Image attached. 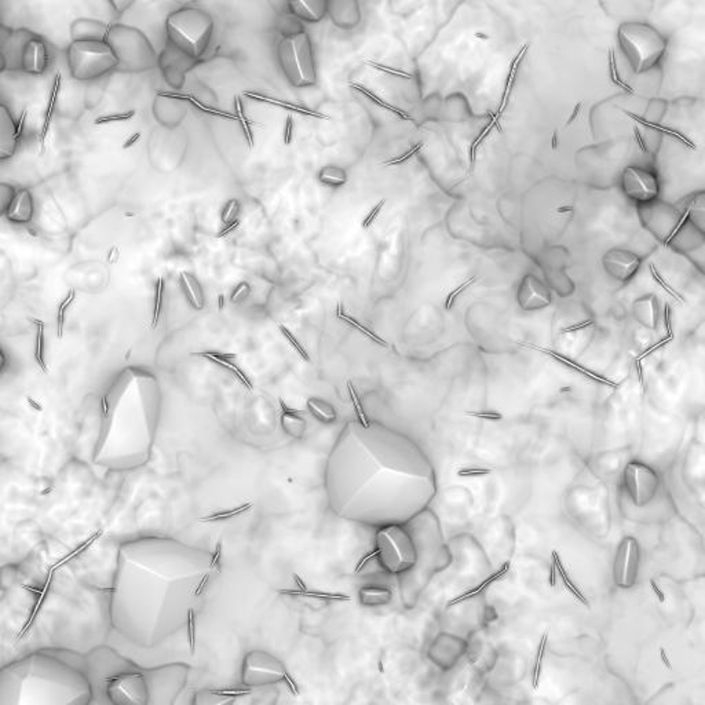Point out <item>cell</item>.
<instances>
[{
  "label": "cell",
  "instance_id": "obj_1",
  "mask_svg": "<svg viewBox=\"0 0 705 705\" xmlns=\"http://www.w3.org/2000/svg\"><path fill=\"white\" fill-rule=\"evenodd\" d=\"M636 208L642 226L660 243L686 255L704 243V237L687 222L681 205L658 198Z\"/></svg>",
  "mask_w": 705,
  "mask_h": 705
},
{
  "label": "cell",
  "instance_id": "obj_2",
  "mask_svg": "<svg viewBox=\"0 0 705 705\" xmlns=\"http://www.w3.org/2000/svg\"><path fill=\"white\" fill-rule=\"evenodd\" d=\"M1 71L42 74L49 65L45 39L30 29H11L1 25Z\"/></svg>",
  "mask_w": 705,
  "mask_h": 705
},
{
  "label": "cell",
  "instance_id": "obj_3",
  "mask_svg": "<svg viewBox=\"0 0 705 705\" xmlns=\"http://www.w3.org/2000/svg\"><path fill=\"white\" fill-rule=\"evenodd\" d=\"M213 32V16L198 7H182L172 11L166 20L169 43L197 60L210 47Z\"/></svg>",
  "mask_w": 705,
  "mask_h": 705
},
{
  "label": "cell",
  "instance_id": "obj_4",
  "mask_svg": "<svg viewBox=\"0 0 705 705\" xmlns=\"http://www.w3.org/2000/svg\"><path fill=\"white\" fill-rule=\"evenodd\" d=\"M106 42L118 57V72L145 73L159 67V55L153 45L135 26L111 25Z\"/></svg>",
  "mask_w": 705,
  "mask_h": 705
},
{
  "label": "cell",
  "instance_id": "obj_5",
  "mask_svg": "<svg viewBox=\"0 0 705 705\" xmlns=\"http://www.w3.org/2000/svg\"><path fill=\"white\" fill-rule=\"evenodd\" d=\"M277 60L284 77L293 87L302 89L316 84V57L306 32L284 33L277 45Z\"/></svg>",
  "mask_w": 705,
  "mask_h": 705
},
{
  "label": "cell",
  "instance_id": "obj_6",
  "mask_svg": "<svg viewBox=\"0 0 705 705\" xmlns=\"http://www.w3.org/2000/svg\"><path fill=\"white\" fill-rule=\"evenodd\" d=\"M67 61L73 79L97 80L118 69L119 61L106 40L72 42L67 50Z\"/></svg>",
  "mask_w": 705,
  "mask_h": 705
},
{
  "label": "cell",
  "instance_id": "obj_7",
  "mask_svg": "<svg viewBox=\"0 0 705 705\" xmlns=\"http://www.w3.org/2000/svg\"><path fill=\"white\" fill-rule=\"evenodd\" d=\"M378 558L389 573H402L414 563V547L411 537L398 526L378 532Z\"/></svg>",
  "mask_w": 705,
  "mask_h": 705
},
{
  "label": "cell",
  "instance_id": "obj_8",
  "mask_svg": "<svg viewBox=\"0 0 705 705\" xmlns=\"http://www.w3.org/2000/svg\"><path fill=\"white\" fill-rule=\"evenodd\" d=\"M620 191L623 196L642 207L660 198L662 182L656 170L642 166H627L620 175Z\"/></svg>",
  "mask_w": 705,
  "mask_h": 705
},
{
  "label": "cell",
  "instance_id": "obj_9",
  "mask_svg": "<svg viewBox=\"0 0 705 705\" xmlns=\"http://www.w3.org/2000/svg\"><path fill=\"white\" fill-rule=\"evenodd\" d=\"M642 262L641 255L624 247H613L602 256V266L609 277L623 284L633 281L642 268Z\"/></svg>",
  "mask_w": 705,
  "mask_h": 705
},
{
  "label": "cell",
  "instance_id": "obj_10",
  "mask_svg": "<svg viewBox=\"0 0 705 705\" xmlns=\"http://www.w3.org/2000/svg\"><path fill=\"white\" fill-rule=\"evenodd\" d=\"M198 60L169 43L159 55V68L166 83L172 89H182L186 83V74L197 65Z\"/></svg>",
  "mask_w": 705,
  "mask_h": 705
},
{
  "label": "cell",
  "instance_id": "obj_11",
  "mask_svg": "<svg viewBox=\"0 0 705 705\" xmlns=\"http://www.w3.org/2000/svg\"><path fill=\"white\" fill-rule=\"evenodd\" d=\"M641 560V550L638 541L633 536H627L621 540L613 566L614 583L620 588H631L636 583L638 570Z\"/></svg>",
  "mask_w": 705,
  "mask_h": 705
},
{
  "label": "cell",
  "instance_id": "obj_12",
  "mask_svg": "<svg viewBox=\"0 0 705 705\" xmlns=\"http://www.w3.org/2000/svg\"><path fill=\"white\" fill-rule=\"evenodd\" d=\"M627 489L638 506L650 502L658 487L656 473L642 463H631L626 470Z\"/></svg>",
  "mask_w": 705,
  "mask_h": 705
},
{
  "label": "cell",
  "instance_id": "obj_13",
  "mask_svg": "<svg viewBox=\"0 0 705 705\" xmlns=\"http://www.w3.org/2000/svg\"><path fill=\"white\" fill-rule=\"evenodd\" d=\"M631 316L645 329L656 331L661 321L660 300L655 293H643L636 298L631 306Z\"/></svg>",
  "mask_w": 705,
  "mask_h": 705
},
{
  "label": "cell",
  "instance_id": "obj_14",
  "mask_svg": "<svg viewBox=\"0 0 705 705\" xmlns=\"http://www.w3.org/2000/svg\"><path fill=\"white\" fill-rule=\"evenodd\" d=\"M21 138V123L14 120L6 105H0V159L11 157Z\"/></svg>",
  "mask_w": 705,
  "mask_h": 705
},
{
  "label": "cell",
  "instance_id": "obj_15",
  "mask_svg": "<svg viewBox=\"0 0 705 705\" xmlns=\"http://www.w3.org/2000/svg\"><path fill=\"white\" fill-rule=\"evenodd\" d=\"M109 28H111V25L106 24L102 20L81 17V18L74 20L71 24L69 33H71L72 42L106 40Z\"/></svg>",
  "mask_w": 705,
  "mask_h": 705
},
{
  "label": "cell",
  "instance_id": "obj_16",
  "mask_svg": "<svg viewBox=\"0 0 705 705\" xmlns=\"http://www.w3.org/2000/svg\"><path fill=\"white\" fill-rule=\"evenodd\" d=\"M288 10L295 18L316 24L329 11V0H288Z\"/></svg>",
  "mask_w": 705,
  "mask_h": 705
},
{
  "label": "cell",
  "instance_id": "obj_17",
  "mask_svg": "<svg viewBox=\"0 0 705 705\" xmlns=\"http://www.w3.org/2000/svg\"><path fill=\"white\" fill-rule=\"evenodd\" d=\"M681 208L690 226L705 239V191L687 196Z\"/></svg>",
  "mask_w": 705,
  "mask_h": 705
},
{
  "label": "cell",
  "instance_id": "obj_18",
  "mask_svg": "<svg viewBox=\"0 0 705 705\" xmlns=\"http://www.w3.org/2000/svg\"><path fill=\"white\" fill-rule=\"evenodd\" d=\"M33 213H35L33 197L28 189H23L16 193L14 198L9 204L4 215L10 222L28 223L33 218Z\"/></svg>",
  "mask_w": 705,
  "mask_h": 705
},
{
  "label": "cell",
  "instance_id": "obj_19",
  "mask_svg": "<svg viewBox=\"0 0 705 705\" xmlns=\"http://www.w3.org/2000/svg\"><path fill=\"white\" fill-rule=\"evenodd\" d=\"M193 356L207 359V360H210V361H213L215 364L220 365V366L229 369L230 372H233L240 379V382L247 388V390L252 389V385H251L249 379L245 376L243 369H240V366L235 363V359L237 357V354L219 353V351H203V353H195Z\"/></svg>",
  "mask_w": 705,
  "mask_h": 705
},
{
  "label": "cell",
  "instance_id": "obj_20",
  "mask_svg": "<svg viewBox=\"0 0 705 705\" xmlns=\"http://www.w3.org/2000/svg\"><path fill=\"white\" fill-rule=\"evenodd\" d=\"M179 286L185 293L186 299L189 300V303L197 310H201L204 308V293H203V288H201V286L197 281L195 276L191 273L182 271L179 274Z\"/></svg>",
  "mask_w": 705,
  "mask_h": 705
},
{
  "label": "cell",
  "instance_id": "obj_21",
  "mask_svg": "<svg viewBox=\"0 0 705 705\" xmlns=\"http://www.w3.org/2000/svg\"><path fill=\"white\" fill-rule=\"evenodd\" d=\"M280 405L283 408L281 423H283V427H284L286 433H288L292 437H302L303 433H305V429H306L305 419L299 416V414H302V412L288 408L283 400H280Z\"/></svg>",
  "mask_w": 705,
  "mask_h": 705
},
{
  "label": "cell",
  "instance_id": "obj_22",
  "mask_svg": "<svg viewBox=\"0 0 705 705\" xmlns=\"http://www.w3.org/2000/svg\"><path fill=\"white\" fill-rule=\"evenodd\" d=\"M391 591L386 587L371 585L360 591V601L364 607H383L391 601Z\"/></svg>",
  "mask_w": 705,
  "mask_h": 705
},
{
  "label": "cell",
  "instance_id": "obj_23",
  "mask_svg": "<svg viewBox=\"0 0 705 705\" xmlns=\"http://www.w3.org/2000/svg\"><path fill=\"white\" fill-rule=\"evenodd\" d=\"M308 408L322 423H332L337 419V411L334 410V407L322 400L310 398L308 401Z\"/></svg>",
  "mask_w": 705,
  "mask_h": 705
},
{
  "label": "cell",
  "instance_id": "obj_24",
  "mask_svg": "<svg viewBox=\"0 0 705 705\" xmlns=\"http://www.w3.org/2000/svg\"><path fill=\"white\" fill-rule=\"evenodd\" d=\"M33 322L38 327L36 332V349H35V359L36 363L40 366V369L47 373V365L45 363V322L40 320H33Z\"/></svg>",
  "mask_w": 705,
  "mask_h": 705
},
{
  "label": "cell",
  "instance_id": "obj_25",
  "mask_svg": "<svg viewBox=\"0 0 705 705\" xmlns=\"http://www.w3.org/2000/svg\"><path fill=\"white\" fill-rule=\"evenodd\" d=\"M163 292H164V280L160 277L156 284V295H154V309H153V321H152V328L154 329L159 324L160 313L163 309Z\"/></svg>",
  "mask_w": 705,
  "mask_h": 705
},
{
  "label": "cell",
  "instance_id": "obj_26",
  "mask_svg": "<svg viewBox=\"0 0 705 705\" xmlns=\"http://www.w3.org/2000/svg\"><path fill=\"white\" fill-rule=\"evenodd\" d=\"M318 178H320L321 182L329 184V185H342L346 181L344 174L342 172V170L335 169V167H327V169H324V170L320 172Z\"/></svg>",
  "mask_w": 705,
  "mask_h": 705
},
{
  "label": "cell",
  "instance_id": "obj_27",
  "mask_svg": "<svg viewBox=\"0 0 705 705\" xmlns=\"http://www.w3.org/2000/svg\"><path fill=\"white\" fill-rule=\"evenodd\" d=\"M281 594H293V595H306V597H315L321 599H331V601H350L349 595L344 594H329V592H318V591H280Z\"/></svg>",
  "mask_w": 705,
  "mask_h": 705
},
{
  "label": "cell",
  "instance_id": "obj_28",
  "mask_svg": "<svg viewBox=\"0 0 705 705\" xmlns=\"http://www.w3.org/2000/svg\"><path fill=\"white\" fill-rule=\"evenodd\" d=\"M239 213H240V203H239V200H236V198L229 200L225 204L223 210H222V222L225 225L236 222L237 217H239Z\"/></svg>",
  "mask_w": 705,
  "mask_h": 705
},
{
  "label": "cell",
  "instance_id": "obj_29",
  "mask_svg": "<svg viewBox=\"0 0 705 705\" xmlns=\"http://www.w3.org/2000/svg\"><path fill=\"white\" fill-rule=\"evenodd\" d=\"M74 293L76 292L71 290L68 296L62 300V303L58 308V315H57V331H58V338L61 339L64 335V322H65V310L67 308L74 300Z\"/></svg>",
  "mask_w": 705,
  "mask_h": 705
},
{
  "label": "cell",
  "instance_id": "obj_30",
  "mask_svg": "<svg viewBox=\"0 0 705 705\" xmlns=\"http://www.w3.org/2000/svg\"><path fill=\"white\" fill-rule=\"evenodd\" d=\"M507 569H509V565H506V568H504V569H502V570H500V572H497V573H496V575H495V576H493V577H490V579H487V582H484V583L481 584V585H480V587H477V588H474V590H473V591H468V592H466V594H464V595H463V597H459V598H456V599H453V601H452V602H449V607H452V605H455V604H458V602H462V601H464V599H466V598H468V597H473V595H475V594H478V592H480V591H483V590H484V588H485V587H487V585H489V584H492V583H493V582H496V580H497V579H499V577H500V576H503V575H504V572H506V570H507Z\"/></svg>",
  "mask_w": 705,
  "mask_h": 705
},
{
  "label": "cell",
  "instance_id": "obj_31",
  "mask_svg": "<svg viewBox=\"0 0 705 705\" xmlns=\"http://www.w3.org/2000/svg\"><path fill=\"white\" fill-rule=\"evenodd\" d=\"M249 292H251V286H249L247 281H242V283H239V284L236 286V288H235L233 292H232V295H230V300H232V303H235V305H240L242 302H244V300L248 298Z\"/></svg>",
  "mask_w": 705,
  "mask_h": 705
},
{
  "label": "cell",
  "instance_id": "obj_32",
  "mask_svg": "<svg viewBox=\"0 0 705 705\" xmlns=\"http://www.w3.org/2000/svg\"><path fill=\"white\" fill-rule=\"evenodd\" d=\"M687 256L705 274V240L704 243L699 245L696 249H693L692 252H689Z\"/></svg>",
  "mask_w": 705,
  "mask_h": 705
},
{
  "label": "cell",
  "instance_id": "obj_33",
  "mask_svg": "<svg viewBox=\"0 0 705 705\" xmlns=\"http://www.w3.org/2000/svg\"><path fill=\"white\" fill-rule=\"evenodd\" d=\"M546 642H547V633L543 635L541 638V643L538 646V655H537V661H536L535 668H534V687L537 689L538 686V678H540V670H541V660H543V655H544V646H546Z\"/></svg>",
  "mask_w": 705,
  "mask_h": 705
},
{
  "label": "cell",
  "instance_id": "obj_34",
  "mask_svg": "<svg viewBox=\"0 0 705 705\" xmlns=\"http://www.w3.org/2000/svg\"><path fill=\"white\" fill-rule=\"evenodd\" d=\"M280 331H281V332H283V335H284V337L290 341V343H291L292 346H293V349H295V350H296V351L302 356V359H303L305 361H310L309 354H308V353H306V350L300 346V343L295 339V337L292 335L291 331H290V329H287L284 325H280Z\"/></svg>",
  "mask_w": 705,
  "mask_h": 705
},
{
  "label": "cell",
  "instance_id": "obj_35",
  "mask_svg": "<svg viewBox=\"0 0 705 705\" xmlns=\"http://www.w3.org/2000/svg\"><path fill=\"white\" fill-rule=\"evenodd\" d=\"M490 473H492L490 468H480V467H463L461 470H458L459 477H481V475H487Z\"/></svg>",
  "mask_w": 705,
  "mask_h": 705
},
{
  "label": "cell",
  "instance_id": "obj_36",
  "mask_svg": "<svg viewBox=\"0 0 705 705\" xmlns=\"http://www.w3.org/2000/svg\"><path fill=\"white\" fill-rule=\"evenodd\" d=\"M251 506H252V504H251V503H248V504H245V506H242V507H239V509H236V510L225 511V512H218V514H214V515H211V517H207V518H204L203 521H215V519H225V518H232V517H236V515L242 514V512H244V511L248 510V509H249Z\"/></svg>",
  "mask_w": 705,
  "mask_h": 705
},
{
  "label": "cell",
  "instance_id": "obj_37",
  "mask_svg": "<svg viewBox=\"0 0 705 705\" xmlns=\"http://www.w3.org/2000/svg\"><path fill=\"white\" fill-rule=\"evenodd\" d=\"M349 391H350L351 400H353V402H354L356 414H357L359 419L361 420V423L364 424L365 427H368V426H369V422L366 420V416H365L364 412H363V408H361V404H360V401H359V398H357V395H356V391L353 389V386H351V383H350V382H349Z\"/></svg>",
  "mask_w": 705,
  "mask_h": 705
},
{
  "label": "cell",
  "instance_id": "obj_38",
  "mask_svg": "<svg viewBox=\"0 0 705 705\" xmlns=\"http://www.w3.org/2000/svg\"><path fill=\"white\" fill-rule=\"evenodd\" d=\"M109 4L113 7L115 11H118L119 14H123L124 11H127L131 6L135 4L137 0H108Z\"/></svg>",
  "mask_w": 705,
  "mask_h": 705
},
{
  "label": "cell",
  "instance_id": "obj_39",
  "mask_svg": "<svg viewBox=\"0 0 705 705\" xmlns=\"http://www.w3.org/2000/svg\"><path fill=\"white\" fill-rule=\"evenodd\" d=\"M474 281H475V277H473V278H470V280H468V281H466V283H464V284H462V286H461V287H459V288H458V290H456V291L452 292V293H451V295H449V298H448V299H446V302H445V309H451V306H452V303H453V300H455V299H456V296H458V295H461V292L464 291V290H466V288H467V287H468V286H470V284H473V283H474Z\"/></svg>",
  "mask_w": 705,
  "mask_h": 705
},
{
  "label": "cell",
  "instance_id": "obj_40",
  "mask_svg": "<svg viewBox=\"0 0 705 705\" xmlns=\"http://www.w3.org/2000/svg\"><path fill=\"white\" fill-rule=\"evenodd\" d=\"M466 414L468 416H474V417H480V419H487V420H502L503 416L499 412H495V411H481V412H466Z\"/></svg>",
  "mask_w": 705,
  "mask_h": 705
},
{
  "label": "cell",
  "instance_id": "obj_41",
  "mask_svg": "<svg viewBox=\"0 0 705 705\" xmlns=\"http://www.w3.org/2000/svg\"><path fill=\"white\" fill-rule=\"evenodd\" d=\"M385 203H386V200H382V201H380V203H379V204H378V205L372 210V213L368 215V218L365 219L364 223H363V227H364V229H368V227L372 225V222L376 219L378 214H379V213H380V210H382V207L385 205Z\"/></svg>",
  "mask_w": 705,
  "mask_h": 705
},
{
  "label": "cell",
  "instance_id": "obj_42",
  "mask_svg": "<svg viewBox=\"0 0 705 705\" xmlns=\"http://www.w3.org/2000/svg\"><path fill=\"white\" fill-rule=\"evenodd\" d=\"M189 628H191V649L195 652V619H193V611H189Z\"/></svg>",
  "mask_w": 705,
  "mask_h": 705
},
{
  "label": "cell",
  "instance_id": "obj_43",
  "mask_svg": "<svg viewBox=\"0 0 705 705\" xmlns=\"http://www.w3.org/2000/svg\"><path fill=\"white\" fill-rule=\"evenodd\" d=\"M239 225H240V220H239V219H237L236 222H233V223H229V225H226L227 227H225V229H223L222 232H219L218 235H217V239H222L223 236L229 235V233H230L232 230H235V229H236V227H237Z\"/></svg>",
  "mask_w": 705,
  "mask_h": 705
},
{
  "label": "cell",
  "instance_id": "obj_44",
  "mask_svg": "<svg viewBox=\"0 0 705 705\" xmlns=\"http://www.w3.org/2000/svg\"><path fill=\"white\" fill-rule=\"evenodd\" d=\"M220 550H222V544L218 543V544H217V550H215L217 553H215V555H214V558H213V562H211V568H214V566L218 563L219 555H220Z\"/></svg>",
  "mask_w": 705,
  "mask_h": 705
},
{
  "label": "cell",
  "instance_id": "obj_45",
  "mask_svg": "<svg viewBox=\"0 0 705 705\" xmlns=\"http://www.w3.org/2000/svg\"><path fill=\"white\" fill-rule=\"evenodd\" d=\"M293 579H295V582H296V583L299 584V587H300V590H302V591H306V590H308V588H306V585H305V583L299 579V576L293 575Z\"/></svg>",
  "mask_w": 705,
  "mask_h": 705
},
{
  "label": "cell",
  "instance_id": "obj_46",
  "mask_svg": "<svg viewBox=\"0 0 705 705\" xmlns=\"http://www.w3.org/2000/svg\"><path fill=\"white\" fill-rule=\"evenodd\" d=\"M28 401H29V404H30V405H32V407H35V408H36V410H38V411H40V410H42V407H40V405H38V404H36V402H35V401H33V400H32V398H29V400H28Z\"/></svg>",
  "mask_w": 705,
  "mask_h": 705
}]
</instances>
